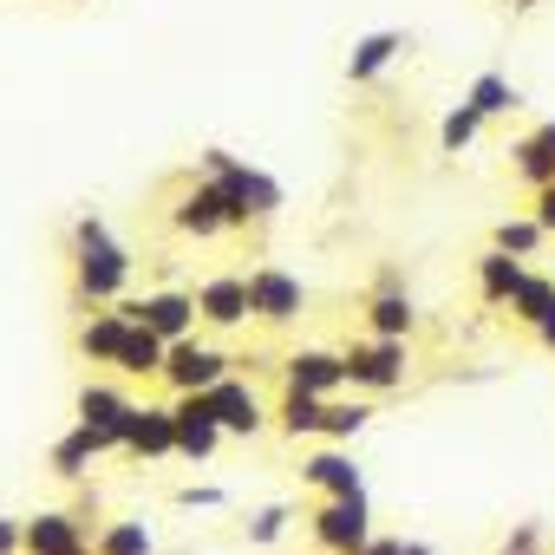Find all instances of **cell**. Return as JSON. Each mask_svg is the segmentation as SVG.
Listing matches in <instances>:
<instances>
[{"mask_svg": "<svg viewBox=\"0 0 555 555\" xmlns=\"http://www.w3.org/2000/svg\"><path fill=\"white\" fill-rule=\"evenodd\" d=\"M131 268H138V255L112 235L105 216H79V222H73V295H79V301L118 308L125 288H131Z\"/></svg>", "mask_w": 555, "mask_h": 555, "instance_id": "1", "label": "cell"}, {"mask_svg": "<svg viewBox=\"0 0 555 555\" xmlns=\"http://www.w3.org/2000/svg\"><path fill=\"white\" fill-rule=\"evenodd\" d=\"M340 360H347V386L360 399H386L412 373V347L405 340H373V334H360L353 347H340Z\"/></svg>", "mask_w": 555, "mask_h": 555, "instance_id": "2", "label": "cell"}, {"mask_svg": "<svg viewBox=\"0 0 555 555\" xmlns=\"http://www.w3.org/2000/svg\"><path fill=\"white\" fill-rule=\"evenodd\" d=\"M196 164H203V177L229 183V190H235V196L248 203V216H255V222H274V216H282L288 190L274 183V177H268L261 164H248V157H235V151H222V144H209V151H203Z\"/></svg>", "mask_w": 555, "mask_h": 555, "instance_id": "3", "label": "cell"}, {"mask_svg": "<svg viewBox=\"0 0 555 555\" xmlns=\"http://www.w3.org/2000/svg\"><path fill=\"white\" fill-rule=\"evenodd\" d=\"M118 314L131 321V327H151L157 340H196V327H203V314H196V295L190 288H151V295H131V301H118Z\"/></svg>", "mask_w": 555, "mask_h": 555, "instance_id": "4", "label": "cell"}, {"mask_svg": "<svg viewBox=\"0 0 555 555\" xmlns=\"http://www.w3.org/2000/svg\"><path fill=\"white\" fill-rule=\"evenodd\" d=\"M301 314H308V288L288 268H274V261L248 268V321L255 327H295Z\"/></svg>", "mask_w": 555, "mask_h": 555, "instance_id": "5", "label": "cell"}, {"mask_svg": "<svg viewBox=\"0 0 555 555\" xmlns=\"http://www.w3.org/2000/svg\"><path fill=\"white\" fill-rule=\"evenodd\" d=\"M308 535L321 555H360L373 542V503L366 496H334L308 516Z\"/></svg>", "mask_w": 555, "mask_h": 555, "instance_id": "6", "label": "cell"}, {"mask_svg": "<svg viewBox=\"0 0 555 555\" xmlns=\"http://www.w3.org/2000/svg\"><path fill=\"white\" fill-rule=\"evenodd\" d=\"M229 366H242V360H229L216 340H177V347H170V360H164V386H170V399H190V392L222 386V379H229Z\"/></svg>", "mask_w": 555, "mask_h": 555, "instance_id": "7", "label": "cell"}, {"mask_svg": "<svg viewBox=\"0 0 555 555\" xmlns=\"http://www.w3.org/2000/svg\"><path fill=\"white\" fill-rule=\"evenodd\" d=\"M209 399V412H216V425H222V438H261L268 425H274V412L261 405V392L248 386V379H222V386H209L203 392Z\"/></svg>", "mask_w": 555, "mask_h": 555, "instance_id": "8", "label": "cell"}, {"mask_svg": "<svg viewBox=\"0 0 555 555\" xmlns=\"http://www.w3.org/2000/svg\"><path fill=\"white\" fill-rule=\"evenodd\" d=\"M125 457L138 464H157V457H177V399H144L125 425Z\"/></svg>", "mask_w": 555, "mask_h": 555, "instance_id": "9", "label": "cell"}, {"mask_svg": "<svg viewBox=\"0 0 555 555\" xmlns=\"http://www.w3.org/2000/svg\"><path fill=\"white\" fill-rule=\"evenodd\" d=\"M170 229L177 235H190V242H216V235H229V209H222V183H209V177H196L177 203H170Z\"/></svg>", "mask_w": 555, "mask_h": 555, "instance_id": "10", "label": "cell"}, {"mask_svg": "<svg viewBox=\"0 0 555 555\" xmlns=\"http://www.w3.org/2000/svg\"><path fill=\"white\" fill-rule=\"evenodd\" d=\"M282 379L288 392H314V399H340L347 392V360L334 347H295L282 360Z\"/></svg>", "mask_w": 555, "mask_h": 555, "instance_id": "11", "label": "cell"}, {"mask_svg": "<svg viewBox=\"0 0 555 555\" xmlns=\"http://www.w3.org/2000/svg\"><path fill=\"white\" fill-rule=\"evenodd\" d=\"M73 412H79V425H92V431L118 438V451H125V425H131L138 399H131L125 386H112V379H86V386H79V399H73Z\"/></svg>", "mask_w": 555, "mask_h": 555, "instance_id": "12", "label": "cell"}, {"mask_svg": "<svg viewBox=\"0 0 555 555\" xmlns=\"http://www.w3.org/2000/svg\"><path fill=\"white\" fill-rule=\"evenodd\" d=\"M196 314L209 334H235L248 327V274H209L196 288Z\"/></svg>", "mask_w": 555, "mask_h": 555, "instance_id": "13", "label": "cell"}, {"mask_svg": "<svg viewBox=\"0 0 555 555\" xmlns=\"http://www.w3.org/2000/svg\"><path fill=\"white\" fill-rule=\"evenodd\" d=\"M216 451H222V425H216L209 399H203V392L177 399V457H190V464H209Z\"/></svg>", "mask_w": 555, "mask_h": 555, "instance_id": "14", "label": "cell"}, {"mask_svg": "<svg viewBox=\"0 0 555 555\" xmlns=\"http://www.w3.org/2000/svg\"><path fill=\"white\" fill-rule=\"evenodd\" d=\"M27 555H92V535L73 509H40L27 516Z\"/></svg>", "mask_w": 555, "mask_h": 555, "instance_id": "15", "label": "cell"}, {"mask_svg": "<svg viewBox=\"0 0 555 555\" xmlns=\"http://www.w3.org/2000/svg\"><path fill=\"white\" fill-rule=\"evenodd\" d=\"M301 483L321 490V503H334V496H366V477H360L353 451H314V457H301Z\"/></svg>", "mask_w": 555, "mask_h": 555, "instance_id": "16", "label": "cell"}, {"mask_svg": "<svg viewBox=\"0 0 555 555\" xmlns=\"http://www.w3.org/2000/svg\"><path fill=\"white\" fill-rule=\"evenodd\" d=\"M412 40H405V27H373V34H360L353 40V53H347V86H373L399 53H405Z\"/></svg>", "mask_w": 555, "mask_h": 555, "instance_id": "17", "label": "cell"}, {"mask_svg": "<svg viewBox=\"0 0 555 555\" xmlns=\"http://www.w3.org/2000/svg\"><path fill=\"white\" fill-rule=\"evenodd\" d=\"M360 321H366L373 340H412L418 334V308H412L405 288H373L366 308H360Z\"/></svg>", "mask_w": 555, "mask_h": 555, "instance_id": "18", "label": "cell"}, {"mask_svg": "<svg viewBox=\"0 0 555 555\" xmlns=\"http://www.w3.org/2000/svg\"><path fill=\"white\" fill-rule=\"evenodd\" d=\"M105 451H118V438H105V431H92V425H73L53 451H47V464H53V477H66V483H86V470L105 457Z\"/></svg>", "mask_w": 555, "mask_h": 555, "instance_id": "19", "label": "cell"}, {"mask_svg": "<svg viewBox=\"0 0 555 555\" xmlns=\"http://www.w3.org/2000/svg\"><path fill=\"white\" fill-rule=\"evenodd\" d=\"M509 170L529 183V196L555 183V118H542L535 131H522V138L509 144Z\"/></svg>", "mask_w": 555, "mask_h": 555, "instance_id": "20", "label": "cell"}, {"mask_svg": "<svg viewBox=\"0 0 555 555\" xmlns=\"http://www.w3.org/2000/svg\"><path fill=\"white\" fill-rule=\"evenodd\" d=\"M125 340H131V321L118 314V308H99L79 334H73V347H79V360H92V366H118V353H125Z\"/></svg>", "mask_w": 555, "mask_h": 555, "instance_id": "21", "label": "cell"}, {"mask_svg": "<svg viewBox=\"0 0 555 555\" xmlns=\"http://www.w3.org/2000/svg\"><path fill=\"white\" fill-rule=\"evenodd\" d=\"M522 261L516 255H503V248H483L477 255V295H483V308H509V295L522 288Z\"/></svg>", "mask_w": 555, "mask_h": 555, "instance_id": "22", "label": "cell"}, {"mask_svg": "<svg viewBox=\"0 0 555 555\" xmlns=\"http://www.w3.org/2000/svg\"><path fill=\"white\" fill-rule=\"evenodd\" d=\"M164 360H170V340H157L151 327H131L125 353H118V379H164Z\"/></svg>", "mask_w": 555, "mask_h": 555, "instance_id": "23", "label": "cell"}, {"mask_svg": "<svg viewBox=\"0 0 555 555\" xmlns=\"http://www.w3.org/2000/svg\"><path fill=\"white\" fill-rule=\"evenodd\" d=\"M321 425H327V399H314V392H282V405H274V431L282 438H321Z\"/></svg>", "mask_w": 555, "mask_h": 555, "instance_id": "24", "label": "cell"}, {"mask_svg": "<svg viewBox=\"0 0 555 555\" xmlns=\"http://www.w3.org/2000/svg\"><path fill=\"white\" fill-rule=\"evenodd\" d=\"M92 555H157V535L144 516H118L92 535Z\"/></svg>", "mask_w": 555, "mask_h": 555, "instance_id": "25", "label": "cell"}, {"mask_svg": "<svg viewBox=\"0 0 555 555\" xmlns=\"http://www.w3.org/2000/svg\"><path fill=\"white\" fill-rule=\"evenodd\" d=\"M464 105L490 125V118H509V112L522 105V92H516L503 73H477V79H470V92H464Z\"/></svg>", "mask_w": 555, "mask_h": 555, "instance_id": "26", "label": "cell"}, {"mask_svg": "<svg viewBox=\"0 0 555 555\" xmlns=\"http://www.w3.org/2000/svg\"><path fill=\"white\" fill-rule=\"evenodd\" d=\"M548 301H555V274H522V288L509 295V321L516 327H542V314H548Z\"/></svg>", "mask_w": 555, "mask_h": 555, "instance_id": "27", "label": "cell"}, {"mask_svg": "<svg viewBox=\"0 0 555 555\" xmlns=\"http://www.w3.org/2000/svg\"><path fill=\"white\" fill-rule=\"evenodd\" d=\"M542 242H548V235H542V222H535V216H503V222H496V235H490V248H503V255H516V261H529Z\"/></svg>", "mask_w": 555, "mask_h": 555, "instance_id": "28", "label": "cell"}, {"mask_svg": "<svg viewBox=\"0 0 555 555\" xmlns=\"http://www.w3.org/2000/svg\"><path fill=\"white\" fill-rule=\"evenodd\" d=\"M366 425H373V399H327V425H321V438L347 444V438H360Z\"/></svg>", "mask_w": 555, "mask_h": 555, "instance_id": "29", "label": "cell"}, {"mask_svg": "<svg viewBox=\"0 0 555 555\" xmlns=\"http://www.w3.org/2000/svg\"><path fill=\"white\" fill-rule=\"evenodd\" d=\"M288 522H295V503H261V509L242 522V535H248L255 548H268V542H282V535H288Z\"/></svg>", "mask_w": 555, "mask_h": 555, "instance_id": "30", "label": "cell"}, {"mask_svg": "<svg viewBox=\"0 0 555 555\" xmlns=\"http://www.w3.org/2000/svg\"><path fill=\"white\" fill-rule=\"evenodd\" d=\"M477 138H483V118H477L470 105H451V112H444V125H438V144L457 157V151H470Z\"/></svg>", "mask_w": 555, "mask_h": 555, "instance_id": "31", "label": "cell"}, {"mask_svg": "<svg viewBox=\"0 0 555 555\" xmlns=\"http://www.w3.org/2000/svg\"><path fill=\"white\" fill-rule=\"evenodd\" d=\"M177 509H222L229 503V490L222 483H177V496H170Z\"/></svg>", "mask_w": 555, "mask_h": 555, "instance_id": "32", "label": "cell"}, {"mask_svg": "<svg viewBox=\"0 0 555 555\" xmlns=\"http://www.w3.org/2000/svg\"><path fill=\"white\" fill-rule=\"evenodd\" d=\"M542 542H548V535H542V522H516V529H509V542H503L496 555H542Z\"/></svg>", "mask_w": 555, "mask_h": 555, "instance_id": "33", "label": "cell"}, {"mask_svg": "<svg viewBox=\"0 0 555 555\" xmlns=\"http://www.w3.org/2000/svg\"><path fill=\"white\" fill-rule=\"evenodd\" d=\"M0 555H27V516H0Z\"/></svg>", "mask_w": 555, "mask_h": 555, "instance_id": "34", "label": "cell"}, {"mask_svg": "<svg viewBox=\"0 0 555 555\" xmlns=\"http://www.w3.org/2000/svg\"><path fill=\"white\" fill-rule=\"evenodd\" d=\"M529 216H535V222H542V235H555V183H548V190H535V196H529Z\"/></svg>", "mask_w": 555, "mask_h": 555, "instance_id": "35", "label": "cell"}, {"mask_svg": "<svg viewBox=\"0 0 555 555\" xmlns=\"http://www.w3.org/2000/svg\"><path fill=\"white\" fill-rule=\"evenodd\" d=\"M399 548H405V535H373L360 555H399Z\"/></svg>", "mask_w": 555, "mask_h": 555, "instance_id": "36", "label": "cell"}, {"mask_svg": "<svg viewBox=\"0 0 555 555\" xmlns=\"http://www.w3.org/2000/svg\"><path fill=\"white\" fill-rule=\"evenodd\" d=\"M535 347L555 353V301H548V314H542V327H535Z\"/></svg>", "mask_w": 555, "mask_h": 555, "instance_id": "37", "label": "cell"}, {"mask_svg": "<svg viewBox=\"0 0 555 555\" xmlns=\"http://www.w3.org/2000/svg\"><path fill=\"white\" fill-rule=\"evenodd\" d=\"M399 555H431V542H405V548H399Z\"/></svg>", "mask_w": 555, "mask_h": 555, "instance_id": "38", "label": "cell"}, {"mask_svg": "<svg viewBox=\"0 0 555 555\" xmlns=\"http://www.w3.org/2000/svg\"><path fill=\"white\" fill-rule=\"evenodd\" d=\"M516 8H535V0H516Z\"/></svg>", "mask_w": 555, "mask_h": 555, "instance_id": "39", "label": "cell"}]
</instances>
